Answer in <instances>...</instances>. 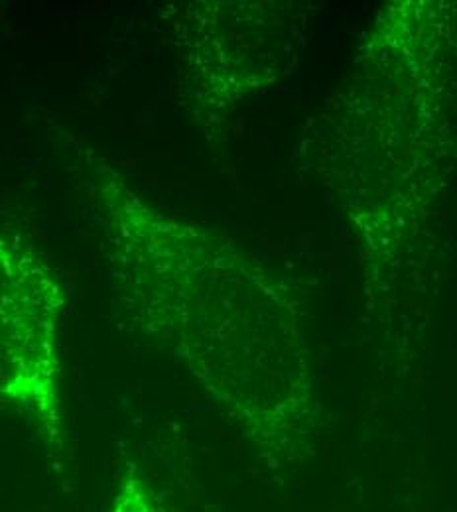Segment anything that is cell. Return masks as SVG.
I'll return each mask as SVG.
<instances>
[{
	"instance_id": "cell-1",
	"label": "cell",
	"mask_w": 457,
	"mask_h": 512,
	"mask_svg": "<svg viewBox=\"0 0 457 512\" xmlns=\"http://www.w3.org/2000/svg\"><path fill=\"white\" fill-rule=\"evenodd\" d=\"M107 512H172L164 495L148 481L138 465L127 463L121 473Z\"/></svg>"
}]
</instances>
